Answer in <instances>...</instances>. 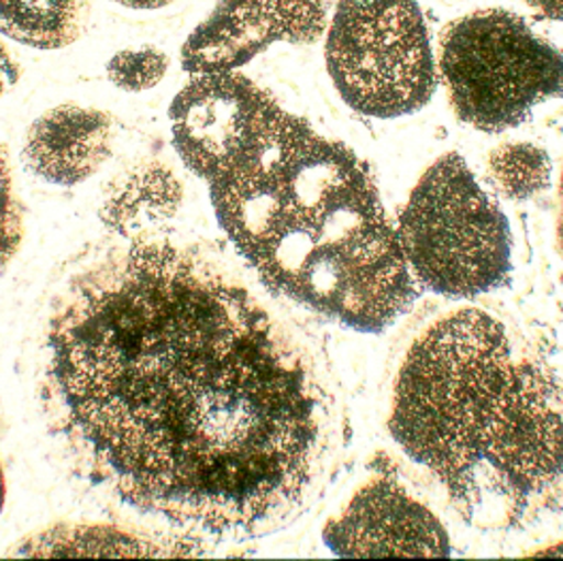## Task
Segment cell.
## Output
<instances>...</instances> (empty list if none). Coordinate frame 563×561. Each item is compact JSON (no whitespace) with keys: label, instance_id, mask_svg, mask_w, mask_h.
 <instances>
[{"label":"cell","instance_id":"d6986e66","mask_svg":"<svg viewBox=\"0 0 563 561\" xmlns=\"http://www.w3.org/2000/svg\"><path fill=\"white\" fill-rule=\"evenodd\" d=\"M558 240H560V248L563 254V174L562 184H560V220H558Z\"/></svg>","mask_w":563,"mask_h":561},{"label":"cell","instance_id":"2e32d148","mask_svg":"<svg viewBox=\"0 0 563 561\" xmlns=\"http://www.w3.org/2000/svg\"><path fill=\"white\" fill-rule=\"evenodd\" d=\"M533 13L551 22H563V0H523Z\"/></svg>","mask_w":563,"mask_h":561},{"label":"cell","instance_id":"4fadbf2b","mask_svg":"<svg viewBox=\"0 0 563 561\" xmlns=\"http://www.w3.org/2000/svg\"><path fill=\"white\" fill-rule=\"evenodd\" d=\"M487 174L493 188L508 201H529L542 195L553 179L549 152L529 141H508L492 150Z\"/></svg>","mask_w":563,"mask_h":561},{"label":"cell","instance_id":"5b68a950","mask_svg":"<svg viewBox=\"0 0 563 561\" xmlns=\"http://www.w3.org/2000/svg\"><path fill=\"white\" fill-rule=\"evenodd\" d=\"M438 70L459 120L483 133L510 131L563 97L562 50L508 9L453 20L440 35Z\"/></svg>","mask_w":563,"mask_h":561},{"label":"cell","instance_id":"e0dca14e","mask_svg":"<svg viewBox=\"0 0 563 561\" xmlns=\"http://www.w3.org/2000/svg\"><path fill=\"white\" fill-rule=\"evenodd\" d=\"M18 79V67L15 63L11 61V56L7 54V50L0 45V95L13 86Z\"/></svg>","mask_w":563,"mask_h":561},{"label":"cell","instance_id":"7a4b0ae2","mask_svg":"<svg viewBox=\"0 0 563 561\" xmlns=\"http://www.w3.org/2000/svg\"><path fill=\"white\" fill-rule=\"evenodd\" d=\"M184 165L261 282L363 333L408 312L415 278L376 179L244 75H197L172 106Z\"/></svg>","mask_w":563,"mask_h":561},{"label":"cell","instance_id":"30bf717a","mask_svg":"<svg viewBox=\"0 0 563 561\" xmlns=\"http://www.w3.org/2000/svg\"><path fill=\"white\" fill-rule=\"evenodd\" d=\"M181 204L184 188L176 172L161 161H147L113 179L99 216L113 235L133 240L167 229Z\"/></svg>","mask_w":563,"mask_h":561},{"label":"cell","instance_id":"277c9868","mask_svg":"<svg viewBox=\"0 0 563 561\" xmlns=\"http://www.w3.org/2000/svg\"><path fill=\"white\" fill-rule=\"evenodd\" d=\"M395 229L410 272L438 295L478 297L512 272L508 218L455 152L422 174Z\"/></svg>","mask_w":563,"mask_h":561},{"label":"cell","instance_id":"9a60e30c","mask_svg":"<svg viewBox=\"0 0 563 561\" xmlns=\"http://www.w3.org/2000/svg\"><path fill=\"white\" fill-rule=\"evenodd\" d=\"M22 208L15 197V186L9 172L7 156L0 150V270L15 256L18 248L22 244Z\"/></svg>","mask_w":563,"mask_h":561},{"label":"cell","instance_id":"9c48e42d","mask_svg":"<svg viewBox=\"0 0 563 561\" xmlns=\"http://www.w3.org/2000/svg\"><path fill=\"white\" fill-rule=\"evenodd\" d=\"M113 122L92 107H54L29 127L22 158L29 172L54 186H77L111 156Z\"/></svg>","mask_w":563,"mask_h":561},{"label":"cell","instance_id":"6da1fadb","mask_svg":"<svg viewBox=\"0 0 563 561\" xmlns=\"http://www.w3.org/2000/svg\"><path fill=\"white\" fill-rule=\"evenodd\" d=\"M56 293L38 393L70 468L192 544L290 526L317 497L333 410L306 338L213 250L167 229Z\"/></svg>","mask_w":563,"mask_h":561},{"label":"cell","instance_id":"ac0fdd59","mask_svg":"<svg viewBox=\"0 0 563 561\" xmlns=\"http://www.w3.org/2000/svg\"><path fill=\"white\" fill-rule=\"evenodd\" d=\"M115 2L131 7V9H158V7L172 4L174 0H115Z\"/></svg>","mask_w":563,"mask_h":561},{"label":"cell","instance_id":"52a82bcc","mask_svg":"<svg viewBox=\"0 0 563 561\" xmlns=\"http://www.w3.org/2000/svg\"><path fill=\"white\" fill-rule=\"evenodd\" d=\"M327 24L324 0H216L181 45V67L190 75L229 73L276 43H317Z\"/></svg>","mask_w":563,"mask_h":561},{"label":"cell","instance_id":"8992f818","mask_svg":"<svg viewBox=\"0 0 563 561\" xmlns=\"http://www.w3.org/2000/svg\"><path fill=\"white\" fill-rule=\"evenodd\" d=\"M324 61L342 101L378 120L421 111L438 88V61L417 0H338Z\"/></svg>","mask_w":563,"mask_h":561},{"label":"cell","instance_id":"7c38bea8","mask_svg":"<svg viewBox=\"0 0 563 561\" xmlns=\"http://www.w3.org/2000/svg\"><path fill=\"white\" fill-rule=\"evenodd\" d=\"M90 0H0V35L36 50H60L77 41Z\"/></svg>","mask_w":563,"mask_h":561},{"label":"cell","instance_id":"3957f363","mask_svg":"<svg viewBox=\"0 0 563 561\" xmlns=\"http://www.w3.org/2000/svg\"><path fill=\"white\" fill-rule=\"evenodd\" d=\"M388 427L472 526L517 527L563 485V393L487 312L457 310L422 331Z\"/></svg>","mask_w":563,"mask_h":561},{"label":"cell","instance_id":"5bb4252c","mask_svg":"<svg viewBox=\"0 0 563 561\" xmlns=\"http://www.w3.org/2000/svg\"><path fill=\"white\" fill-rule=\"evenodd\" d=\"M167 70L169 56L156 47L124 50L115 54L107 65L111 84L124 92H145L156 88Z\"/></svg>","mask_w":563,"mask_h":561},{"label":"cell","instance_id":"ba28073f","mask_svg":"<svg viewBox=\"0 0 563 561\" xmlns=\"http://www.w3.org/2000/svg\"><path fill=\"white\" fill-rule=\"evenodd\" d=\"M324 542L346 558L451 556V540L440 519L387 476L358 490L324 527Z\"/></svg>","mask_w":563,"mask_h":561},{"label":"cell","instance_id":"8fae6325","mask_svg":"<svg viewBox=\"0 0 563 561\" xmlns=\"http://www.w3.org/2000/svg\"><path fill=\"white\" fill-rule=\"evenodd\" d=\"M186 544H165L141 534L120 527L58 526L43 529L22 544L15 556L24 558H165V556H195Z\"/></svg>","mask_w":563,"mask_h":561},{"label":"cell","instance_id":"ffe728a7","mask_svg":"<svg viewBox=\"0 0 563 561\" xmlns=\"http://www.w3.org/2000/svg\"><path fill=\"white\" fill-rule=\"evenodd\" d=\"M4 506V474H2V465H0V510Z\"/></svg>","mask_w":563,"mask_h":561}]
</instances>
